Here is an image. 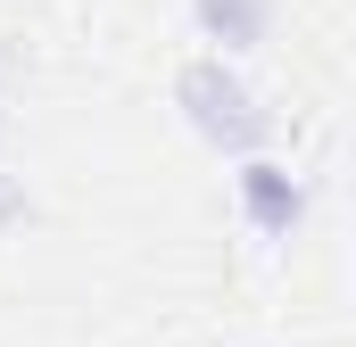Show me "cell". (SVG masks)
Wrapping results in <instances>:
<instances>
[{
    "label": "cell",
    "instance_id": "2",
    "mask_svg": "<svg viewBox=\"0 0 356 347\" xmlns=\"http://www.w3.org/2000/svg\"><path fill=\"white\" fill-rule=\"evenodd\" d=\"M232 198H241V215H249V232L257 240H298V223H307V182L266 158V149H249L241 174H232Z\"/></svg>",
    "mask_w": 356,
    "mask_h": 347
},
{
    "label": "cell",
    "instance_id": "3",
    "mask_svg": "<svg viewBox=\"0 0 356 347\" xmlns=\"http://www.w3.org/2000/svg\"><path fill=\"white\" fill-rule=\"evenodd\" d=\"M191 25L224 58H249V50H266V33H273V0H191Z\"/></svg>",
    "mask_w": 356,
    "mask_h": 347
},
{
    "label": "cell",
    "instance_id": "4",
    "mask_svg": "<svg viewBox=\"0 0 356 347\" xmlns=\"http://www.w3.org/2000/svg\"><path fill=\"white\" fill-rule=\"evenodd\" d=\"M25 215H33V198H25V190H17V182H8V174H0V232H17V223H25Z\"/></svg>",
    "mask_w": 356,
    "mask_h": 347
},
{
    "label": "cell",
    "instance_id": "1",
    "mask_svg": "<svg viewBox=\"0 0 356 347\" xmlns=\"http://www.w3.org/2000/svg\"><path fill=\"white\" fill-rule=\"evenodd\" d=\"M175 108H182V124H191L207 149H224V158H249V149H266V141H273L266 99L249 91V75H241L224 50L182 58V75H175Z\"/></svg>",
    "mask_w": 356,
    "mask_h": 347
}]
</instances>
